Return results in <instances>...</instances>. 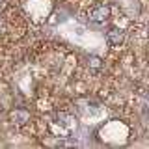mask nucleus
Wrapping results in <instances>:
<instances>
[{
  "label": "nucleus",
  "instance_id": "nucleus-1",
  "mask_svg": "<svg viewBox=\"0 0 149 149\" xmlns=\"http://www.w3.org/2000/svg\"><path fill=\"white\" fill-rule=\"evenodd\" d=\"M108 17H110V9L106 6H99V8L91 9V13H90V19L95 22H104Z\"/></svg>",
  "mask_w": 149,
  "mask_h": 149
},
{
  "label": "nucleus",
  "instance_id": "nucleus-2",
  "mask_svg": "<svg viewBox=\"0 0 149 149\" xmlns=\"http://www.w3.org/2000/svg\"><path fill=\"white\" fill-rule=\"evenodd\" d=\"M106 39H108V43L112 47H119L121 41H123V32H121L119 28H112L108 32V36H106Z\"/></svg>",
  "mask_w": 149,
  "mask_h": 149
},
{
  "label": "nucleus",
  "instance_id": "nucleus-3",
  "mask_svg": "<svg viewBox=\"0 0 149 149\" xmlns=\"http://www.w3.org/2000/svg\"><path fill=\"white\" fill-rule=\"evenodd\" d=\"M11 119L15 121V123H19V125H24L28 119H30V114H28L26 110H15L11 114Z\"/></svg>",
  "mask_w": 149,
  "mask_h": 149
},
{
  "label": "nucleus",
  "instance_id": "nucleus-4",
  "mask_svg": "<svg viewBox=\"0 0 149 149\" xmlns=\"http://www.w3.org/2000/svg\"><path fill=\"white\" fill-rule=\"evenodd\" d=\"M90 65L93 69H99L101 67V58H97V56H91L90 58Z\"/></svg>",
  "mask_w": 149,
  "mask_h": 149
}]
</instances>
